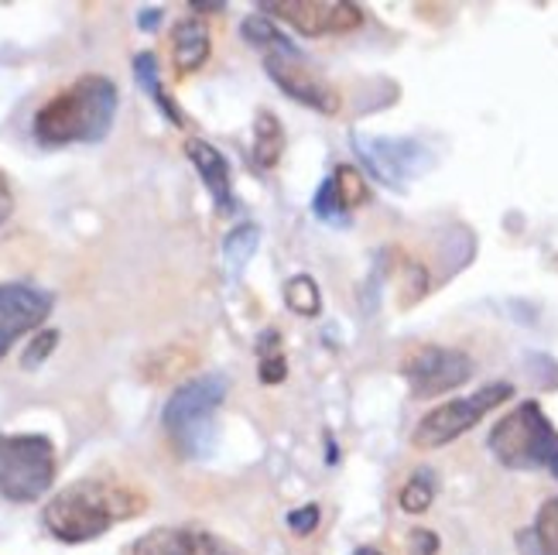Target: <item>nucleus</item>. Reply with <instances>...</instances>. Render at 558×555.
Wrapping results in <instances>:
<instances>
[{"instance_id":"27","label":"nucleus","mask_w":558,"mask_h":555,"mask_svg":"<svg viewBox=\"0 0 558 555\" xmlns=\"http://www.w3.org/2000/svg\"><path fill=\"white\" fill-rule=\"evenodd\" d=\"M408 555H439V535L428 528H415L408 535Z\"/></svg>"},{"instance_id":"16","label":"nucleus","mask_w":558,"mask_h":555,"mask_svg":"<svg viewBox=\"0 0 558 555\" xmlns=\"http://www.w3.org/2000/svg\"><path fill=\"white\" fill-rule=\"evenodd\" d=\"M134 80H137V86L151 96V100L158 104V110L172 120V124H179V128H185V113L172 104V96L165 93V86H161V76H158V59H155V52H141V56H134Z\"/></svg>"},{"instance_id":"11","label":"nucleus","mask_w":558,"mask_h":555,"mask_svg":"<svg viewBox=\"0 0 558 555\" xmlns=\"http://www.w3.org/2000/svg\"><path fill=\"white\" fill-rule=\"evenodd\" d=\"M48 312H52V295L35 285L4 281L0 285V360L11 353L21 336L35 333Z\"/></svg>"},{"instance_id":"29","label":"nucleus","mask_w":558,"mask_h":555,"mask_svg":"<svg viewBox=\"0 0 558 555\" xmlns=\"http://www.w3.org/2000/svg\"><path fill=\"white\" fill-rule=\"evenodd\" d=\"M161 24V8H148V11H141V17H137V28L141 32H155Z\"/></svg>"},{"instance_id":"6","label":"nucleus","mask_w":558,"mask_h":555,"mask_svg":"<svg viewBox=\"0 0 558 555\" xmlns=\"http://www.w3.org/2000/svg\"><path fill=\"white\" fill-rule=\"evenodd\" d=\"M511 398H514V384L497 381V384H487V388H480L470 398L446 401L439 408H432L428 415H422V422L415 425V432H411V443H415V449H442V446L456 443L459 436H466V432L476 429L494 408H500Z\"/></svg>"},{"instance_id":"15","label":"nucleus","mask_w":558,"mask_h":555,"mask_svg":"<svg viewBox=\"0 0 558 555\" xmlns=\"http://www.w3.org/2000/svg\"><path fill=\"white\" fill-rule=\"evenodd\" d=\"M281 155H284L281 120L271 110H260L254 120V161H257V168H264V172H271V168L281 161Z\"/></svg>"},{"instance_id":"26","label":"nucleus","mask_w":558,"mask_h":555,"mask_svg":"<svg viewBox=\"0 0 558 555\" xmlns=\"http://www.w3.org/2000/svg\"><path fill=\"white\" fill-rule=\"evenodd\" d=\"M319 504H305V508H299V511H291L288 515V528L295 535H312L315 528H319Z\"/></svg>"},{"instance_id":"7","label":"nucleus","mask_w":558,"mask_h":555,"mask_svg":"<svg viewBox=\"0 0 558 555\" xmlns=\"http://www.w3.org/2000/svg\"><path fill=\"white\" fill-rule=\"evenodd\" d=\"M353 148L360 161L371 168V176L387 189H404L435 165L428 144L418 137H367L356 131Z\"/></svg>"},{"instance_id":"14","label":"nucleus","mask_w":558,"mask_h":555,"mask_svg":"<svg viewBox=\"0 0 558 555\" xmlns=\"http://www.w3.org/2000/svg\"><path fill=\"white\" fill-rule=\"evenodd\" d=\"M213 52V38L209 28L199 17H182L172 28V62L179 76H189V72H199L206 65Z\"/></svg>"},{"instance_id":"31","label":"nucleus","mask_w":558,"mask_h":555,"mask_svg":"<svg viewBox=\"0 0 558 555\" xmlns=\"http://www.w3.org/2000/svg\"><path fill=\"white\" fill-rule=\"evenodd\" d=\"M356 555H384V552L374 548V545H363V548H356Z\"/></svg>"},{"instance_id":"5","label":"nucleus","mask_w":558,"mask_h":555,"mask_svg":"<svg viewBox=\"0 0 558 555\" xmlns=\"http://www.w3.org/2000/svg\"><path fill=\"white\" fill-rule=\"evenodd\" d=\"M56 484V446L38 432L0 436V497L35 504Z\"/></svg>"},{"instance_id":"25","label":"nucleus","mask_w":558,"mask_h":555,"mask_svg":"<svg viewBox=\"0 0 558 555\" xmlns=\"http://www.w3.org/2000/svg\"><path fill=\"white\" fill-rule=\"evenodd\" d=\"M56 343H59V333L56 329H41L38 336H35V343L24 350V357H21V367L24 371H35V367H41L48 357L56 353Z\"/></svg>"},{"instance_id":"18","label":"nucleus","mask_w":558,"mask_h":555,"mask_svg":"<svg viewBox=\"0 0 558 555\" xmlns=\"http://www.w3.org/2000/svg\"><path fill=\"white\" fill-rule=\"evenodd\" d=\"M257 244H260V227L257 224H240L236 230L227 233V240H223V257H227V268H230L233 278L244 275L251 257L257 254Z\"/></svg>"},{"instance_id":"17","label":"nucleus","mask_w":558,"mask_h":555,"mask_svg":"<svg viewBox=\"0 0 558 555\" xmlns=\"http://www.w3.org/2000/svg\"><path fill=\"white\" fill-rule=\"evenodd\" d=\"M521 548L524 555H558V497H548L538 508L535 524L521 535Z\"/></svg>"},{"instance_id":"19","label":"nucleus","mask_w":558,"mask_h":555,"mask_svg":"<svg viewBox=\"0 0 558 555\" xmlns=\"http://www.w3.org/2000/svg\"><path fill=\"white\" fill-rule=\"evenodd\" d=\"M284 305L302 319H315L323 312V292L308 275H295L284 285Z\"/></svg>"},{"instance_id":"1","label":"nucleus","mask_w":558,"mask_h":555,"mask_svg":"<svg viewBox=\"0 0 558 555\" xmlns=\"http://www.w3.org/2000/svg\"><path fill=\"white\" fill-rule=\"evenodd\" d=\"M148 508V497L134 487L110 484V480H76L45 504V532L65 542L83 545L107 535L113 524L137 518Z\"/></svg>"},{"instance_id":"3","label":"nucleus","mask_w":558,"mask_h":555,"mask_svg":"<svg viewBox=\"0 0 558 555\" xmlns=\"http://www.w3.org/2000/svg\"><path fill=\"white\" fill-rule=\"evenodd\" d=\"M227 391L230 381L223 374H199L168 398L161 412V429L185 460H209L216 453V443H220L216 415H220L227 401Z\"/></svg>"},{"instance_id":"23","label":"nucleus","mask_w":558,"mask_h":555,"mask_svg":"<svg viewBox=\"0 0 558 555\" xmlns=\"http://www.w3.org/2000/svg\"><path fill=\"white\" fill-rule=\"evenodd\" d=\"M332 179H336V192H339V200H343L347 209H356V206H363L371 200V185L353 165H339L332 172Z\"/></svg>"},{"instance_id":"30","label":"nucleus","mask_w":558,"mask_h":555,"mask_svg":"<svg viewBox=\"0 0 558 555\" xmlns=\"http://www.w3.org/2000/svg\"><path fill=\"white\" fill-rule=\"evenodd\" d=\"M192 11H196V14H220L223 4H192Z\"/></svg>"},{"instance_id":"12","label":"nucleus","mask_w":558,"mask_h":555,"mask_svg":"<svg viewBox=\"0 0 558 555\" xmlns=\"http://www.w3.org/2000/svg\"><path fill=\"white\" fill-rule=\"evenodd\" d=\"M131 555H244L233 542L220 539L206 528L192 524H165L151 528L131 545Z\"/></svg>"},{"instance_id":"24","label":"nucleus","mask_w":558,"mask_h":555,"mask_svg":"<svg viewBox=\"0 0 558 555\" xmlns=\"http://www.w3.org/2000/svg\"><path fill=\"white\" fill-rule=\"evenodd\" d=\"M240 35H244V41L254 45L257 52H275V48L288 45V38L275 28V24L268 17H257V14H251L244 24H240Z\"/></svg>"},{"instance_id":"28","label":"nucleus","mask_w":558,"mask_h":555,"mask_svg":"<svg viewBox=\"0 0 558 555\" xmlns=\"http://www.w3.org/2000/svg\"><path fill=\"white\" fill-rule=\"evenodd\" d=\"M11 213H14V192H11L8 176L0 172V227H4V224L11 220Z\"/></svg>"},{"instance_id":"10","label":"nucleus","mask_w":558,"mask_h":555,"mask_svg":"<svg viewBox=\"0 0 558 555\" xmlns=\"http://www.w3.org/2000/svg\"><path fill=\"white\" fill-rule=\"evenodd\" d=\"M264 14H275L305 38L347 35L363 24V11L350 0H268Z\"/></svg>"},{"instance_id":"9","label":"nucleus","mask_w":558,"mask_h":555,"mask_svg":"<svg viewBox=\"0 0 558 555\" xmlns=\"http://www.w3.org/2000/svg\"><path fill=\"white\" fill-rule=\"evenodd\" d=\"M264 69H268V76L278 83L281 93L291 96V100H299V104L319 110V113L339 110L336 86H329L291 41L275 48V52H264Z\"/></svg>"},{"instance_id":"21","label":"nucleus","mask_w":558,"mask_h":555,"mask_svg":"<svg viewBox=\"0 0 558 555\" xmlns=\"http://www.w3.org/2000/svg\"><path fill=\"white\" fill-rule=\"evenodd\" d=\"M432 500H435V473L432 470H415L408 476V484L401 487V494H398L401 511L425 515L432 508Z\"/></svg>"},{"instance_id":"8","label":"nucleus","mask_w":558,"mask_h":555,"mask_svg":"<svg viewBox=\"0 0 558 555\" xmlns=\"http://www.w3.org/2000/svg\"><path fill=\"white\" fill-rule=\"evenodd\" d=\"M401 377L408 381L411 398L432 401L449 395L473 377V357L452 347H418L404 357Z\"/></svg>"},{"instance_id":"20","label":"nucleus","mask_w":558,"mask_h":555,"mask_svg":"<svg viewBox=\"0 0 558 555\" xmlns=\"http://www.w3.org/2000/svg\"><path fill=\"white\" fill-rule=\"evenodd\" d=\"M257 353H260V364H257L260 384H281L288 377V360H284V350H281V333L278 329L264 333Z\"/></svg>"},{"instance_id":"13","label":"nucleus","mask_w":558,"mask_h":555,"mask_svg":"<svg viewBox=\"0 0 558 555\" xmlns=\"http://www.w3.org/2000/svg\"><path fill=\"white\" fill-rule=\"evenodd\" d=\"M185 155L192 161V168L199 172L206 192L213 196L216 209H220L223 216H230L236 209V200H233V182H230V161L213 148L209 141L203 137H189L185 141Z\"/></svg>"},{"instance_id":"2","label":"nucleus","mask_w":558,"mask_h":555,"mask_svg":"<svg viewBox=\"0 0 558 555\" xmlns=\"http://www.w3.org/2000/svg\"><path fill=\"white\" fill-rule=\"evenodd\" d=\"M117 86L100 72H86L72 86L45 100L32 120V134L41 148H69V144H100L117 117Z\"/></svg>"},{"instance_id":"22","label":"nucleus","mask_w":558,"mask_h":555,"mask_svg":"<svg viewBox=\"0 0 558 555\" xmlns=\"http://www.w3.org/2000/svg\"><path fill=\"white\" fill-rule=\"evenodd\" d=\"M312 213H315V220H323L329 227H347L350 224V209L343 206V200H339V192H336V179H323L319 192H315V200H312Z\"/></svg>"},{"instance_id":"4","label":"nucleus","mask_w":558,"mask_h":555,"mask_svg":"<svg viewBox=\"0 0 558 555\" xmlns=\"http://www.w3.org/2000/svg\"><path fill=\"white\" fill-rule=\"evenodd\" d=\"M487 449L507 470H545L558 480V429L538 401L511 408L490 429Z\"/></svg>"}]
</instances>
